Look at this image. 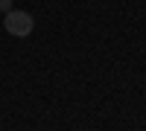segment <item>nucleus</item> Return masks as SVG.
<instances>
[{
  "label": "nucleus",
  "instance_id": "f03ea898",
  "mask_svg": "<svg viewBox=\"0 0 146 131\" xmlns=\"http://www.w3.org/2000/svg\"><path fill=\"white\" fill-rule=\"evenodd\" d=\"M0 12H12V0H0Z\"/></svg>",
  "mask_w": 146,
  "mask_h": 131
},
{
  "label": "nucleus",
  "instance_id": "f257e3e1",
  "mask_svg": "<svg viewBox=\"0 0 146 131\" xmlns=\"http://www.w3.org/2000/svg\"><path fill=\"white\" fill-rule=\"evenodd\" d=\"M32 15L29 12H18V9H12L6 12V32L9 35H15V38H27V35L32 32Z\"/></svg>",
  "mask_w": 146,
  "mask_h": 131
}]
</instances>
